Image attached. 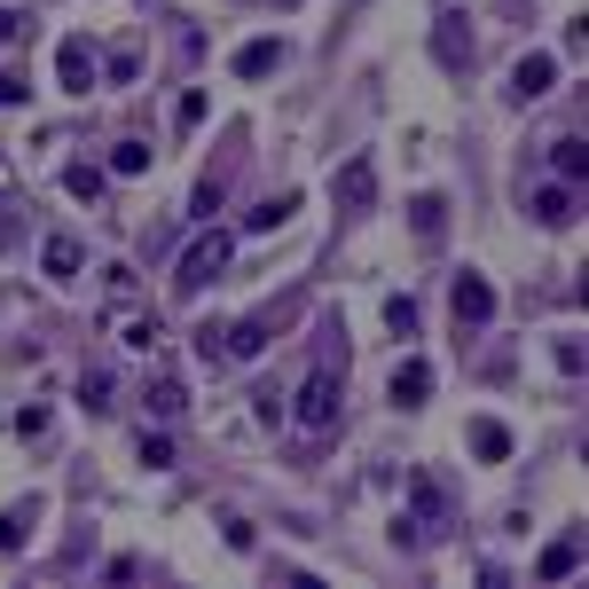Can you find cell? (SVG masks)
<instances>
[{"label": "cell", "instance_id": "cell-1", "mask_svg": "<svg viewBox=\"0 0 589 589\" xmlns=\"http://www.w3.org/2000/svg\"><path fill=\"white\" fill-rule=\"evenodd\" d=\"M339 416H347V378H339V347H322V362L291 393V425L307 441H330V433H339Z\"/></svg>", "mask_w": 589, "mask_h": 589}, {"label": "cell", "instance_id": "cell-2", "mask_svg": "<svg viewBox=\"0 0 589 589\" xmlns=\"http://www.w3.org/2000/svg\"><path fill=\"white\" fill-rule=\"evenodd\" d=\"M228 260H236V236H228V228H205V236L182 251L174 283H182V291H205V283H220V276H228Z\"/></svg>", "mask_w": 589, "mask_h": 589}, {"label": "cell", "instance_id": "cell-3", "mask_svg": "<svg viewBox=\"0 0 589 589\" xmlns=\"http://www.w3.org/2000/svg\"><path fill=\"white\" fill-rule=\"evenodd\" d=\"M55 79H63V95H95V40L87 32H71L55 48Z\"/></svg>", "mask_w": 589, "mask_h": 589}, {"label": "cell", "instance_id": "cell-4", "mask_svg": "<svg viewBox=\"0 0 589 589\" xmlns=\"http://www.w3.org/2000/svg\"><path fill=\"white\" fill-rule=\"evenodd\" d=\"M433 519H448V487L433 472H416L409 479V527H401V542H416V527H433Z\"/></svg>", "mask_w": 589, "mask_h": 589}, {"label": "cell", "instance_id": "cell-5", "mask_svg": "<svg viewBox=\"0 0 589 589\" xmlns=\"http://www.w3.org/2000/svg\"><path fill=\"white\" fill-rule=\"evenodd\" d=\"M456 322L464 330H487L495 322V283L487 276H456Z\"/></svg>", "mask_w": 589, "mask_h": 589}, {"label": "cell", "instance_id": "cell-6", "mask_svg": "<svg viewBox=\"0 0 589 589\" xmlns=\"http://www.w3.org/2000/svg\"><path fill=\"white\" fill-rule=\"evenodd\" d=\"M433 55H441L448 71H464V63H472V17H441V32H433Z\"/></svg>", "mask_w": 589, "mask_h": 589}, {"label": "cell", "instance_id": "cell-7", "mask_svg": "<svg viewBox=\"0 0 589 589\" xmlns=\"http://www.w3.org/2000/svg\"><path fill=\"white\" fill-rule=\"evenodd\" d=\"M550 87H558V63H550V55H527V63L512 71V95H519V103H542Z\"/></svg>", "mask_w": 589, "mask_h": 589}, {"label": "cell", "instance_id": "cell-8", "mask_svg": "<svg viewBox=\"0 0 589 589\" xmlns=\"http://www.w3.org/2000/svg\"><path fill=\"white\" fill-rule=\"evenodd\" d=\"M416 401H433V362L425 354L393 370V409H416Z\"/></svg>", "mask_w": 589, "mask_h": 589}, {"label": "cell", "instance_id": "cell-9", "mask_svg": "<svg viewBox=\"0 0 589 589\" xmlns=\"http://www.w3.org/2000/svg\"><path fill=\"white\" fill-rule=\"evenodd\" d=\"M472 456L503 464V456H512V425H503V416H472Z\"/></svg>", "mask_w": 589, "mask_h": 589}, {"label": "cell", "instance_id": "cell-10", "mask_svg": "<svg viewBox=\"0 0 589 589\" xmlns=\"http://www.w3.org/2000/svg\"><path fill=\"white\" fill-rule=\"evenodd\" d=\"M276 63H283V40H276V32H268V40H244V48H236V79H268Z\"/></svg>", "mask_w": 589, "mask_h": 589}, {"label": "cell", "instance_id": "cell-11", "mask_svg": "<svg viewBox=\"0 0 589 589\" xmlns=\"http://www.w3.org/2000/svg\"><path fill=\"white\" fill-rule=\"evenodd\" d=\"M330 189H339V205H347V213H362V205L378 197V174L354 157V165H339V182H330Z\"/></svg>", "mask_w": 589, "mask_h": 589}, {"label": "cell", "instance_id": "cell-12", "mask_svg": "<svg viewBox=\"0 0 589 589\" xmlns=\"http://www.w3.org/2000/svg\"><path fill=\"white\" fill-rule=\"evenodd\" d=\"M527 205H535V220H542V228H566V220H574V189H566V182H550V189H535Z\"/></svg>", "mask_w": 589, "mask_h": 589}, {"label": "cell", "instance_id": "cell-13", "mask_svg": "<svg viewBox=\"0 0 589 589\" xmlns=\"http://www.w3.org/2000/svg\"><path fill=\"white\" fill-rule=\"evenodd\" d=\"M409 213H416V236H425V244H441V236H448V197H441V189H425Z\"/></svg>", "mask_w": 589, "mask_h": 589}, {"label": "cell", "instance_id": "cell-14", "mask_svg": "<svg viewBox=\"0 0 589 589\" xmlns=\"http://www.w3.org/2000/svg\"><path fill=\"white\" fill-rule=\"evenodd\" d=\"M40 260H48V276H79V260H87V251H79V236L55 228V236L40 244Z\"/></svg>", "mask_w": 589, "mask_h": 589}, {"label": "cell", "instance_id": "cell-15", "mask_svg": "<svg viewBox=\"0 0 589 589\" xmlns=\"http://www.w3.org/2000/svg\"><path fill=\"white\" fill-rule=\"evenodd\" d=\"M574 566H581V535H558V542L542 550V566H535V574H542V581H566Z\"/></svg>", "mask_w": 589, "mask_h": 589}, {"label": "cell", "instance_id": "cell-16", "mask_svg": "<svg viewBox=\"0 0 589 589\" xmlns=\"http://www.w3.org/2000/svg\"><path fill=\"white\" fill-rule=\"evenodd\" d=\"M103 71H111V87H126V79H142V40H118Z\"/></svg>", "mask_w": 589, "mask_h": 589}, {"label": "cell", "instance_id": "cell-17", "mask_svg": "<svg viewBox=\"0 0 589 589\" xmlns=\"http://www.w3.org/2000/svg\"><path fill=\"white\" fill-rule=\"evenodd\" d=\"M182 409H189L182 378H157V385H149V416H182Z\"/></svg>", "mask_w": 589, "mask_h": 589}, {"label": "cell", "instance_id": "cell-18", "mask_svg": "<svg viewBox=\"0 0 589 589\" xmlns=\"http://www.w3.org/2000/svg\"><path fill=\"white\" fill-rule=\"evenodd\" d=\"M558 174H566V182H581V174H589V142H581V134H566V142H558Z\"/></svg>", "mask_w": 589, "mask_h": 589}, {"label": "cell", "instance_id": "cell-19", "mask_svg": "<svg viewBox=\"0 0 589 589\" xmlns=\"http://www.w3.org/2000/svg\"><path fill=\"white\" fill-rule=\"evenodd\" d=\"M111 393H118V385H111V370H87V378H79V401H87L95 416L111 409Z\"/></svg>", "mask_w": 589, "mask_h": 589}, {"label": "cell", "instance_id": "cell-20", "mask_svg": "<svg viewBox=\"0 0 589 589\" xmlns=\"http://www.w3.org/2000/svg\"><path fill=\"white\" fill-rule=\"evenodd\" d=\"M385 330H393V339H409V330H416V299H409V291L385 299Z\"/></svg>", "mask_w": 589, "mask_h": 589}, {"label": "cell", "instance_id": "cell-21", "mask_svg": "<svg viewBox=\"0 0 589 589\" xmlns=\"http://www.w3.org/2000/svg\"><path fill=\"white\" fill-rule=\"evenodd\" d=\"M63 189H71L79 205H95V197H103V174H95V165H71V174H63Z\"/></svg>", "mask_w": 589, "mask_h": 589}, {"label": "cell", "instance_id": "cell-22", "mask_svg": "<svg viewBox=\"0 0 589 589\" xmlns=\"http://www.w3.org/2000/svg\"><path fill=\"white\" fill-rule=\"evenodd\" d=\"M111 174H149V142H118L111 149Z\"/></svg>", "mask_w": 589, "mask_h": 589}, {"label": "cell", "instance_id": "cell-23", "mask_svg": "<svg viewBox=\"0 0 589 589\" xmlns=\"http://www.w3.org/2000/svg\"><path fill=\"white\" fill-rule=\"evenodd\" d=\"M291 213H299V197H268L260 213H251V228H260V236H268V228H283Z\"/></svg>", "mask_w": 589, "mask_h": 589}, {"label": "cell", "instance_id": "cell-24", "mask_svg": "<svg viewBox=\"0 0 589 589\" xmlns=\"http://www.w3.org/2000/svg\"><path fill=\"white\" fill-rule=\"evenodd\" d=\"M17 236H24V220H17V197H0V251H9Z\"/></svg>", "mask_w": 589, "mask_h": 589}, {"label": "cell", "instance_id": "cell-25", "mask_svg": "<svg viewBox=\"0 0 589 589\" xmlns=\"http://www.w3.org/2000/svg\"><path fill=\"white\" fill-rule=\"evenodd\" d=\"M0 550H24V512H0Z\"/></svg>", "mask_w": 589, "mask_h": 589}, {"label": "cell", "instance_id": "cell-26", "mask_svg": "<svg viewBox=\"0 0 589 589\" xmlns=\"http://www.w3.org/2000/svg\"><path fill=\"white\" fill-rule=\"evenodd\" d=\"M142 464H157V472H165V464H174V441H157V433H142Z\"/></svg>", "mask_w": 589, "mask_h": 589}, {"label": "cell", "instance_id": "cell-27", "mask_svg": "<svg viewBox=\"0 0 589 589\" xmlns=\"http://www.w3.org/2000/svg\"><path fill=\"white\" fill-rule=\"evenodd\" d=\"M24 95H32V87H24V71H0V103H9V111H17Z\"/></svg>", "mask_w": 589, "mask_h": 589}, {"label": "cell", "instance_id": "cell-28", "mask_svg": "<svg viewBox=\"0 0 589 589\" xmlns=\"http://www.w3.org/2000/svg\"><path fill=\"white\" fill-rule=\"evenodd\" d=\"M550 354H558V370H566V378H581V339H558Z\"/></svg>", "mask_w": 589, "mask_h": 589}, {"label": "cell", "instance_id": "cell-29", "mask_svg": "<svg viewBox=\"0 0 589 589\" xmlns=\"http://www.w3.org/2000/svg\"><path fill=\"white\" fill-rule=\"evenodd\" d=\"M17 32H24V17H17V9H0V48H9Z\"/></svg>", "mask_w": 589, "mask_h": 589}]
</instances>
